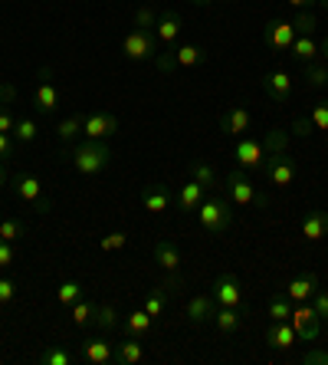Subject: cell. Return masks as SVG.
<instances>
[{"instance_id": "6da1fadb", "label": "cell", "mask_w": 328, "mask_h": 365, "mask_svg": "<svg viewBox=\"0 0 328 365\" xmlns=\"http://www.w3.org/2000/svg\"><path fill=\"white\" fill-rule=\"evenodd\" d=\"M282 148H289V132H282V128H266V135L263 138H250V135H240L233 145V158L236 165L243 171H263V165L270 162V155L282 152Z\"/></svg>"}, {"instance_id": "7a4b0ae2", "label": "cell", "mask_w": 328, "mask_h": 365, "mask_svg": "<svg viewBox=\"0 0 328 365\" xmlns=\"http://www.w3.org/2000/svg\"><path fill=\"white\" fill-rule=\"evenodd\" d=\"M69 165L79 171V175H85V178H92V175H102V171L109 168L112 162V148L105 142H95V138H85L83 145H76L73 152L66 155Z\"/></svg>"}, {"instance_id": "3957f363", "label": "cell", "mask_w": 328, "mask_h": 365, "mask_svg": "<svg viewBox=\"0 0 328 365\" xmlns=\"http://www.w3.org/2000/svg\"><path fill=\"white\" fill-rule=\"evenodd\" d=\"M197 221H201V227L207 234H223L233 224V204L220 195V191L217 195H207L201 201V207H197Z\"/></svg>"}, {"instance_id": "277c9868", "label": "cell", "mask_w": 328, "mask_h": 365, "mask_svg": "<svg viewBox=\"0 0 328 365\" xmlns=\"http://www.w3.org/2000/svg\"><path fill=\"white\" fill-rule=\"evenodd\" d=\"M220 195L227 197L233 207H250V204H266V197H260V191H256V185H253L250 178L243 175V168H236V171H230L227 178L220 181V187H217Z\"/></svg>"}, {"instance_id": "5b68a950", "label": "cell", "mask_w": 328, "mask_h": 365, "mask_svg": "<svg viewBox=\"0 0 328 365\" xmlns=\"http://www.w3.org/2000/svg\"><path fill=\"white\" fill-rule=\"evenodd\" d=\"M10 187H14V195H17L23 204H30L36 214H50L53 204H50V197L43 195L40 178L26 175V171H17V175H10Z\"/></svg>"}, {"instance_id": "8992f818", "label": "cell", "mask_w": 328, "mask_h": 365, "mask_svg": "<svg viewBox=\"0 0 328 365\" xmlns=\"http://www.w3.org/2000/svg\"><path fill=\"white\" fill-rule=\"evenodd\" d=\"M158 50H161V43H158V36H154V30H138L135 26V30L122 40V53H125V60H132V63L154 60Z\"/></svg>"}, {"instance_id": "52a82bcc", "label": "cell", "mask_w": 328, "mask_h": 365, "mask_svg": "<svg viewBox=\"0 0 328 365\" xmlns=\"http://www.w3.org/2000/svg\"><path fill=\"white\" fill-rule=\"evenodd\" d=\"M289 323H292L295 336H299L302 342H315L322 336V316L312 309V303H295Z\"/></svg>"}, {"instance_id": "ba28073f", "label": "cell", "mask_w": 328, "mask_h": 365, "mask_svg": "<svg viewBox=\"0 0 328 365\" xmlns=\"http://www.w3.org/2000/svg\"><path fill=\"white\" fill-rule=\"evenodd\" d=\"M295 158L289 155V148H282V152L270 155V162L263 165V175H266V181H270L273 187H289L295 181Z\"/></svg>"}, {"instance_id": "9c48e42d", "label": "cell", "mask_w": 328, "mask_h": 365, "mask_svg": "<svg viewBox=\"0 0 328 365\" xmlns=\"http://www.w3.org/2000/svg\"><path fill=\"white\" fill-rule=\"evenodd\" d=\"M211 297L217 299V306H233V309H246L243 306V283L236 273H220L211 287Z\"/></svg>"}, {"instance_id": "30bf717a", "label": "cell", "mask_w": 328, "mask_h": 365, "mask_svg": "<svg viewBox=\"0 0 328 365\" xmlns=\"http://www.w3.org/2000/svg\"><path fill=\"white\" fill-rule=\"evenodd\" d=\"M33 106L36 112H43V115H53L59 106V86L53 83V69L43 66L40 69V83H36V93H33Z\"/></svg>"}, {"instance_id": "8fae6325", "label": "cell", "mask_w": 328, "mask_h": 365, "mask_svg": "<svg viewBox=\"0 0 328 365\" xmlns=\"http://www.w3.org/2000/svg\"><path fill=\"white\" fill-rule=\"evenodd\" d=\"M79 359L89 365H115V342H109L105 336L79 342Z\"/></svg>"}, {"instance_id": "7c38bea8", "label": "cell", "mask_w": 328, "mask_h": 365, "mask_svg": "<svg viewBox=\"0 0 328 365\" xmlns=\"http://www.w3.org/2000/svg\"><path fill=\"white\" fill-rule=\"evenodd\" d=\"M83 132L85 138H95V142H105V138H112L118 132V119L112 115V112H89V115H83Z\"/></svg>"}, {"instance_id": "4fadbf2b", "label": "cell", "mask_w": 328, "mask_h": 365, "mask_svg": "<svg viewBox=\"0 0 328 365\" xmlns=\"http://www.w3.org/2000/svg\"><path fill=\"white\" fill-rule=\"evenodd\" d=\"M295 24L292 20H270L266 24V30H263V40L270 43L273 50H279V53H289V46L295 43Z\"/></svg>"}, {"instance_id": "5bb4252c", "label": "cell", "mask_w": 328, "mask_h": 365, "mask_svg": "<svg viewBox=\"0 0 328 365\" xmlns=\"http://www.w3.org/2000/svg\"><path fill=\"white\" fill-rule=\"evenodd\" d=\"M292 86H295V79H292V73H286V69H276V73H266V76H263V93L276 102L292 99Z\"/></svg>"}, {"instance_id": "9a60e30c", "label": "cell", "mask_w": 328, "mask_h": 365, "mask_svg": "<svg viewBox=\"0 0 328 365\" xmlns=\"http://www.w3.org/2000/svg\"><path fill=\"white\" fill-rule=\"evenodd\" d=\"M174 204V195H171L168 185H144L142 187V207L148 214H164Z\"/></svg>"}, {"instance_id": "2e32d148", "label": "cell", "mask_w": 328, "mask_h": 365, "mask_svg": "<svg viewBox=\"0 0 328 365\" xmlns=\"http://www.w3.org/2000/svg\"><path fill=\"white\" fill-rule=\"evenodd\" d=\"M181 26H184V20H181V14L177 10H164L158 17V24H154V36H158V43L168 50V46H174V40L181 36Z\"/></svg>"}, {"instance_id": "e0dca14e", "label": "cell", "mask_w": 328, "mask_h": 365, "mask_svg": "<svg viewBox=\"0 0 328 365\" xmlns=\"http://www.w3.org/2000/svg\"><path fill=\"white\" fill-rule=\"evenodd\" d=\"M315 293H319V277L315 273H299V277H292L286 283V297L292 303H309Z\"/></svg>"}, {"instance_id": "ac0fdd59", "label": "cell", "mask_w": 328, "mask_h": 365, "mask_svg": "<svg viewBox=\"0 0 328 365\" xmlns=\"http://www.w3.org/2000/svg\"><path fill=\"white\" fill-rule=\"evenodd\" d=\"M154 264H158L164 273H177V267H181V247H177L171 237L154 240Z\"/></svg>"}, {"instance_id": "d6986e66", "label": "cell", "mask_w": 328, "mask_h": 365, "mask_svg": "<svg viewBox=\"0 0 328 365\" xmlns=\"http://www.w3.org/2000/svg\"><path fill=\"white\" fill-rule=\"evenodd\" d=\"M174 287H181V277H174V280L148 289V297H144V313L152 316V319H158V316L164 313V303H168V297L174 293Z\"/></svg>"}, {"instance_id": "ffe728a7", "label": "cell", "mask_w": 328, "mask_h": 365, "mask_svg": "<svg viewBox=\"0 0 328 365\" xmlns=\"http://www.w3.org/2000/svg\"><path fill=\"white\" fill-rule=\"evenodd\" d=\"M213 313H217V299H213L211 293H197V297H191V303H187V319H191L194 326L211 323Z\"/></svg>"}, {"instance_id": "44dd1931", "label": "cell", "mask_w": 328, "mask_h": 365, "mask_svg": "<svg viewBox=\"0 0 328 365\" xmlns=\"http://www.w3.org/2000/svg\"><path fill=\"white\" fill-rule=\"evenodd\" d=\"M207 197V187L201 185V181H187V185H181V191H177V197H174V204H177V211H184V214H191V211H197L201 207V201Z\"/></svg>"}, {"instance_id": "7402d4cb", "label": "cell", "mask_w": 328, "mask_h": 365, "mask_svg": "<svg viewBox=\"0 0 328 365\" xmlns=\"http://www.w3.org/2000/svg\"><path fill=\"white\" fill-rule=\"evenodd\" d=\"M299 230H302V237L309 240V244L328 237V211H309L302 217V224H299Z\"/></svg>"}, {"instance_id": "603a6c76", "label": "cell", "mask_w": 328, "mask_h": 365, "mask_svg": "<svg viewBox=\"0 0 328 365\" xmlns=\"http://www.w3.org/2000/svg\"><path fill=\"white\" fill-rule=\"evenodd\" d=\"M243 316H246V309H233V306H217V313H213L211 323H217V329L223 332V336H233V332H240V326H243Z\"/></svg>"}, {"instance_id": "cb8c5ba5", "label": "cell", "mask_w": 328, "mask_h": 365, "mask_svg": "<svg viewBox=\"0 0 328 365\" xmlns=\"http://www.w3.org/2000/svg\"><path fill=\"white\" fill-rule=\"evenodd\" d=\"M289 56H292L295 63H315L319 60V40L312 34H299L295 43L289 46Z\"/></svg>"}, {"instance_id": "d4e9b609", "label": "cell", "mask_w": 328, "mask_h": 365, "mask_svg": "<svg viewBox=\"0 0 328 365\" xmlns=\"http://www.w3.org/2000/svg\"><path fill=\"white\" fill-rule=\"evenodd\" d=\"M266 342H270L273 349H292L295 342H299V336H295L292 323H273L270 319V329H266Z\"/></svg>"}, {"instance_id": "484cf974", "label": "cell", "mask_w": 328, "mask_h": 365, "mask_svg": "<svg viewBox=\"0 0 328 365\" xmlns=\"http://www.w3.org/2000/svg\"><path fill=\"white\" fill-rule=\"evenodd\" d=\"M142 359H144L142 339H135V336H125L122 342H115V365H138Z\"/></svg>"}, {"instance_id": "4316f807", "label": "cell", "mask_w": 328, "mask_h": 365, "mask_svg": "<svg viewBox=\"0 0 328 365\" xmlns=\"http://www.w3.org/2000/svg\"><path fill=\"white\" fill-rule=\"evenodd\" d=\"M220 125H223V132H227L230 138H240L243 132H250V112L246 109H227L223 112V119H220Z\"/></svg>"}, {"instance_id": "83f0119b", "label": "cell", "mask_w": 328, "mask_h": 365, "mask_svg": "<svg viewBox=\"0 0 328 365\" xmlns=\"http://www.w3.org/2000/svg\"><path fill=\"white\" fill-rule=\"evenodd\" d=\"M152 316L144 313V306L142 309H135V313H128L125 319H122V329H125V336H135V339H144L148 332H152Z\"/></svg>"}, {"instance_id": "f1b7e54d", "label": "cell", "mask_w": 328, "mask_h": 365, "mask_svg": "<svg viewBox=\"0 0 328 365\" xmlns=\"http://www.w3.org/2000/svg\"><path fill=\"white\" fill-rule=\"evenodd\" d=\"M203 60H207V53H203L201 46H194V43H181V46H174V63H177V69L201 66Z\"/></svg>"}, {"instance_id": "f546056e", "label": "cell", "mask_w": 328, "mask_h": 365, "mask_svg": "<svg viewBox=\"0 0 328 365\" xmlns=\"http://www.w3.org/2000/svg\"><path fill=\"white\" fill-rule=\"evenodd\" d=\"M92 326H99L102 332H115L118 326H122V313L115 309V303L95 306V323H92Z\"/></svg>"}, {"instance_id": "4dcf8cb0", "label": "cell", "mask_w": 328, "mask_h": 365, "mask_svg": "<svg viewBox=\"0 0 328 365\" xmlns=\"http://www.w3.org/2000/svg\"><path fill=\"white\" fill-rule=\"evenodd\" d=\"M302 79H305V86H309V89H325V86H328V63H322V60L305 63Z\"/></svg>"}, {"instance_id": "1f68e13d", "label": "cell", "mask_w": 328, "mask_h": 365, "mask_svg": "<svg viewBox=\"0 0 328 365\" xmlns=\"http://www.w3.org/2000/svg\"><path fill=\"white\" fill-rule=\"evenodd\" d=\"M69 316H73V326H76V329H85V326L95 323V306L85 303V299H76V303L69 306Z\"/></svg>"}, {"instance_id": "d6a6232c", "label": "cell", "mask_w": 328, "mask_h": 365, "mask_svg": "<svg viewBox=\"0 0 328 365\" xmlns=\"http://www.w3.org/2000/svg\"><path fill=\"white\" fill-rule=\"evenodd\" d=\"M76 359H79V356H69L66 349L46 346L40 356H36V362H40V365H76Z\"/></svg>"}, {"instance_id": "836d02e7", "label": "cell", "mask_w": 328, "mask_h": 365, "mask_svg": "<svg viewBox=\"0 0 328 365\" xmlns=\"http://www.w3.org/2000/svg\"><path fill=\"white\" fill-rule=\"evenodd\" d=\"M26 237V224L17 221V217H0V240L7 244H17V240Z\"/></svg>"}, {"instance_id": "e575fe53", "label": "cell", "mask_w": 328, "mask_h": 365, "mask_svg": "<svg viewBox=\"0 0 328 365\" xmlns=\"http://www.w3.org/2000/svg\"><path fill=\"white\" fill-rule=\"evenodd\" d=\"M292 306H295V303L286 297V293H279V297L270 299V309H266V313H270L273 323H286L289 316H292Z\"/></svg>"}, {"instance_id": "d590c367", "label": "cell", "mask_w": 328, "mask_h": 365, "mask_svg": "<svg viewBox=\"0 0 328 365\" xmlns=\"http://www.w3.org/2000/svg\"><path fill=\"white\" fill-rule=\"evenodd\" d=\"M83 293H85V287L79 280H66V283H59V289H56V299H59V306H73L76 299H83Z\"/></svg>"}, {"instance_id": "8d00e7d4", "label": "cell", "mask_w": 328, "mask_h": 365, "mask_svg": "<svg viewBox=\"0 0 328 365\" xmlns=\"http://www.w3.org/2000/svg\"><path fill=\"white\" fill-rule=\"evenodd\" d=\"M191 175H194V181H201V185L207 187V191H211V187L217 191V187H220L217 171H213L207 162H194V165H191Z\"/></svg>"}, {"instance_id": "74e56055", "label": "cell", "mask_w": 328, "mask_h": 365, "mask_svg": "<svg viewBox=\"0 0 328 365\" xmlns=\"http://www.w3.org/2000/svg\"><path fill=\"white\" fill-rule=\"evenodd\" d=\"M79 132H83V115H66V119L56 125V138H59V142H73Z\"/></svg>"}, {"instance_id": "f35d334b", "label": "cell", "mask_w": 328, "mask_h": 365, "mask_svg": "<svg viewBox=\"0 0 328 365\" xmlns=\"http://www.w3.org/2000/svg\"><path fill=\"white\" fill-rule=\"evenodd\" d=\"M40 135V128H36V122L33 119H17V125H14V142H20V145H30L33 138Z\"/></svg>"}, {"instance_id": "ab89813d", "label": "cell", "mask_w": 328, "mask_h": 365, "mask_svg": "<svg viewBox=\"0 0 328 365\" xmlns=\"http://www.w3.org/2000/svg\"><path fill=\"white\" fill-rule=\"evenodd\" d=\"M309 119H312V125H315V132H328V99H322V102L312 106Z\"/></svg>"}, {"instance_id": "60d3db41", "label": "cell", "mask_w": 328, "mask_h": 365, "mask_svg": "<svg viewBox=\"0 0 328 365\" xmlns=\"http://www.w3.org/2000/svg\"><path fill=\"white\" fill-rule=\"evenodd\" d=\"M125 244H128V234H125V230H112V234H105V237L99 240V247L105 250V254H115V250H122Z\"/></svg>"}, {"instance_id": "b9f144b4", "label": "cell", "mask_w": 328, "mask_h": 365, "mask_svg": "<svg viewBox=\"0 0 328 365\" xmlns=\"http://www.w3.org/2000/svg\"><path fill=\"white\" fill-rule=\"evenodd\" d=\"M154 66L161 69V73H174L177 63H174V46H168V50H158V56H154Z\"/></svg>"}, {"instance_id": "7bdbcfd3", "label": "cell", "mask_w": 328, "mask_h": 365, "mask_svg": "<svg viewBox=\"0 0 328 365\" xmlns=\"http://www.w3.org/2000/svg\"><path fill=\"white\" fill-rule=\"evenodd\" d=\"M154 24H158V14H154L152 7H138L135 10V26L138 30H154Z\"/></svg>"}, {"instance_id": "ee69618b", "label": "cell", "mask_w": 328, "mask_h": 365, "mask_svg": "<svg viewBox=\"0 0 328 365\" xmlns=\"http://www.w3.org/2000/svg\"><path fill=\"white\" fill-rule=\"evenodd\" d=\"M312 132H315V125H312L309 112H302V115H295V119H292V135H299V138H309Z\"/></svg>"}, {"instance_id": "f6af8a7d", "label": "cell", "mask_w": 328, "mask_h": 365, "mask_svg": "<svg viewBox=\"0 0 328 365\" xmlns=\"http://www.w3.org/2000/svg\"><path fill=\"white\" fill-rule=\"evenodd\" d=\"M14 299H17V283L10 277H0V306H10Z\"/></svg>"}, {"instance_id": "bcb514c9", "label": "cell", "mask_w": 328, "mask_h": 365, "mask_svg": "<svg viewBox=\"0 0 328 365\" xmlns=\"http://www.w3.org/2000/svg\"><path fill=\"white\" fill-rule=\"evenodd\" d=\"M292 24H295V34H312V36H315V26H319V20L312 17V14H299Z\"/></svg>"}, {"instance_id": "7dc6e473", "label": "cell", "mask_w": 328, "mask_h": 365, "mask_svg": "<svg viewBox=\"0 0 328 365\" xmlns=\"http://www.w3.org/2000/svg\"><path fill=\"white\" fill-rule=\"evenodd\" d=\"M17 264V254H14V244L7 240H0V270H10V267Z\"/></svg>"}, {"instance_id": "c3c4849f", "label": "cell", "mask_w": 328, "mask_h": 365, "mask_svg": "<svg viewBox=\"0 0 328 365\" xmlns=\"http://www.w3.org/2000/svg\"><path fill=\"white\" fill-rule=\"evenodd\" d=\"M309 303H312V309L322 316V323H325V319H328V293H325V289H319V293H315Z\"/></svg>"}, {"instance_id": "681fc988", "label": "cell", "mask_w": 328, "mask_h": 365, "mask_svg": "<svg viewBox=\"0 0 328 365\" xmlns=\"http://www.w3.org/2000/svg\"><path fill=\"white\" fill-rule=\"evenodd\" d=\"M14 99H17V86L7 83V79H0V109H4V106H10Z\"/></svg>"}, {"instance_id": "f907efd6", "label": "cell", "mask_w": 328, "mask_h": 365, "mask_svg": "<svg viewBox=\"0 0 328 365\" xmlns=\"http://www.w3.org/2000/svg\"><path fill=\"white\" fill-rule=\"evenodd\" d=\"M302 362L305 365H328V352L325 349H309V352L302 356Z\"/></svg>"}, {"instance_id": "816d5d0a", "label": "cell", "mask_w": 328, "mask_h": 365, "mask_svg": "<svg viewBox=\"0 0 328 365\" xmlns=\"http://www.w3.org/2000/svg\"><path fill=\"white\" fill-rule=\"evenodd\" d=\"M14 125H17V119H14V112H10V106H4V109H0V132H7V135H14Z\"/></svg>"}, {"instance_id": "f5cc1de1", "label": "cell", "mask_w": 328, "mask_h": 365, "mask_svg": "<svg viewBox=\"0 0 328 365\" xmlns=\"http://www.w3.org/2000/svg\"><path fill=\"white\" fill-rule=\"evenodd\" d=\"M4 158H14V135H7V132H0V162Z\"/></svg>"}, {"instance_id": "db71d44e", "label": "cell", "mask_w": 328, "mask_h": 365, "mask_svg": "<svg viewBox=\"0 0 328 365\" xmlns=\"http://www.w3.org/2000/svg\"><path fill=\"white\" fill-rule=\"evenodd\" d=\"M289 7H295V10H305V7H315L319 0H286Z\"/></svg>"}, {"instance_id": "11a10c76", "label": "cell", "mask_w": 328, "mask_h": 365, "mask_svg": "<svg viewBox=\"0 0 328 365\" xmlns=\"http://www.w3.org/2000/svg\"><path fill=\"white\" fill-rule=\"evenodd\" d=\"M319 60H322V63H328V36L319 43Z\"/></svg>"}, {"instance_id": "9f6ffc18", "label": "cell", "mask_w": 328, "mask_h": 365, "mask_svg": "<svg viewBox=\"0 0 328 365\" xmlns=\"http://www.w3.org/2000/svg\"><path fill=\"white\" fill-rule=\"evenodd\" d=\"M7 181H10V175H7V165H4V162H0V187H4V185H7Z\"/></svg>"}, {"instance_id": "6f0895ef", "label": "cell", "mask_w": 328, "mask_h": 365, "mask_svg": "<svg viewBox=\"0 0 328 365\" xmlns=\"http://www.w3.org/2000/svg\"><path fill=\"white\" fill-rule=\"evenodd\" d=\"M197 7H207V4H213V0H194ZM223 4H230V0H223Z\"/></svg>"}, {"instance_id": "680465c9", "label": "cell", "mask_w": 328, "mask_h": 365, "mask_svg": "<svg viewBox=\"0 0 328 365\" xmlns=\"http://www.w3.org/2000/svg\"><path fill=\"white\" fill-rule=\"evenodd\" d=\"M319 7H322V10H328V0H319Z\"/></svg>"}, {"instance_id": "91938a15", "label": "cell", "mask_w": 328, "mask_h": 365, "mask_svg": "<svg viewBox=\"0 0 328 365\" xmlns=\"http://www.w3.org/2000/svg\"><path fill=\"white\" fill-rule=\"evenodd\" d=\"M325 323H328V319H325Z\"/></svg>"}]
</instances>
